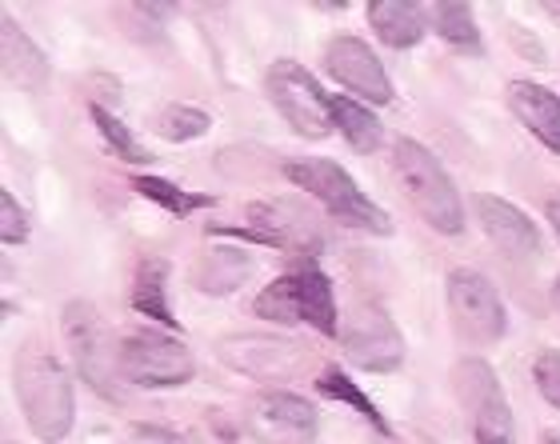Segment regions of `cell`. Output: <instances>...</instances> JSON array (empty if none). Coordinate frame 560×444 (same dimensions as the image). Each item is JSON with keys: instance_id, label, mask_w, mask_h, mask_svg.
<instances>
[{"instance_id": "20", "label": "cell", "mask_w": 560, "mask_h": 444, "mask_svg": "<svg viewBox=\"0 0 560 444\" xmlns=\"http://www.w3.org/2000/svg\"><path fill=\"white\" fill-rule=\"evenodd\" d=\"M132 308L164 328L180 325L173 316V304H168V265L161 257H144L137 265V277H132Z\"/></svg>"}, {"instance_id": "16", "label": "cell", "mask_w": 560, "mask_h": 444, "mask_svg": "<svg viewBox=\"0 0 560 444\" xmlns=\"http://www.w3.org/2000/svg\"><path fill=\"white\" fill-rule=\"evenodd\" d=\"M509 108L545 149L560 152V96L552 89L533 81H513L509 84Z\"/></svg>"}, {"instance_id": "27", "label": "cell", "mask_w": 560, "mask_h": 444, "mask_svg": "<svg viewBox=\"0 0 560 444\" xmlns=\"http://www.w3.org/2000/svg\"><path fill=\"white\" fill-rule=\"evenodd\" d=\"M0 241L4 245H24L28 241V212L16 205L12 192H0Z\"/></svg>"}, {"instance_id": "21", "label": "cell", "mask_w": 560, "mask_h": 444, "mask_svg": "<svg viewBox=\"0 0 560 444\" xmlns=\"http://www.w3.org/2000/svg\"><path fill=\"white\" fill-rule=\"evenodd\" d=\"M328 105H332V125H337L340 137H345L352 149L357 152L381 149L385 129H381V120L373 117V108L361 105V101H352V96H328Z\"/></svg>"}, {"instance_id": "10", "label": "cell", "mask_w": 560, "mask_h": 444, "mask_svg": "<svg viewBox=\"0 0 560 444\" xmlns=\"http://www.w3.org/2000/svg\"><path fill=\"white\" fill-rule=\"evenodd\" d=\"M340 349L364 373H397L405 364V337L393 316L373 301H357L340 316Z\"/></svg>"}, {"instance_id": "3", "label": "cell", "mask_w": 560, "mask_h": 444, "mask_svg": "<svg viewBox=\"0 0 560 444\" xmlns=\"http://www.w3.org/2000/svg\"><path fill=\"white\" fill-rule=\"evenodd\" d=\"M253 313L272 325H313L320 337H340V308L332 281L316 269V260H301L296 269L265 284L253 301Z\"/></svg>"}, {"instance_id": "13", "label": "cell", "mask_w": 560, "mask_h": 444, "mask_svg": "<svg viewBox=\"0 0 560 444\" xmlns=\"http://www.w3.org/2000/svg\"><path fill=\"white\" fill-rule=\"evenodd\" d=\"M320 412L296 393L284 388H265L245 412V429L260 444H313Z\"/></svg>"}, {"instance_id": "25", "label": "cell", "mask_w": 560, "mask_h": 444, "mask_svg": "<svg viewBox=\"0 0 560 444\" xmlns=\"http://www.w3.org/2000/svg\"><path fill=\"white\" fill-rule=\"evenodd\" d=\"M89 117H93L96 132L105 137V144L117 152L120 161H129V164H149L152 161L149 149H144L129 129H125V120H120L117 113H108L105 105H89Z\"/></svg>"}, {"instance_id": "26", "label": "cell", "mask_w": 560, "mask_h": 444, "mask_svg": "<svg viewBox=\"0 0 560 444\" xmlns=\"http://www.w3.org/2000/svg\"><path fill=\"white\" fill-rule=\"evenodd\" d=\"M209 125H212L209 113H200V108H192V105H168L161 117H156V132L173 144L197 141V137L209 132Z\"/></svg>"}, {"instance_id": "29", "label": "cell", "mask_w": 560, "mask_h": 444, "mask_svg": "<svg viewBox=\"0 0 560 444\" xmlns=\"http://www.w3.org/2000/svg\"><path fill=\"white\" fill-rule=\"evenodd\" d=\"M125 444H188L180 433L164 429V424H132L125 433Z\"/></svg>"}, {"instance_id": "1", "label": "cell", "mask_w": 560, "mask_h": 444, "mask_svg": "<svg viewBox=\"0 0 560 444\" xmlns=\"http://www.w3.org/2000/svg\"><path fill=\"white\" fill-rule=\"evenodd\" d=\"M16 400L36 441L60 444L77 424V388L72 373L45 344H24L16 357Z\"/></svg>"}, {"instance_id": "7", "label": "cell", "mask_w": 560, "mask_h": 444, "mask_svg": "<svg viewBox=\"0 0 560 444\" xmlns=\"http://www.w3.org/2000/svg\"><path fill=\"white\" fill-rule=\"evenodd\" d=\"M197 376V361L180 337L161 328H137L120 337V381L137 388H180Z\"/></svg>"}, {"instance_id": "23", "label": "cell", "mask_w": 560, "mask_h": 444, "mask_svg": "<svg viewBox=\"0 0 560 444\" xmlns=\"http://www.w3.org/2000/svg\"><path fill=\"white\" fill-rule=\"evenodd\" d=\"M429 21L436 24V36L448 40L453 48L460 52H480V28H477V16L468 4H453V0H441V4H432L429 9Z\"/></svg>"}, {"instance_id": "24", "label": "cell", "mask_w": 560, "mask_h": 444, "mask_svg": "<svg viewBox=\"0 0 560 444\" xmlns=\"http://www.w3.org/2000/svg\"><path fill=\"white\" fill-rule=\"evenodd\" d=\"M129 185L137 188V192L144 200L161 205L164 212H173V217H188V212L212 209V205H217V200H212L209 192H188V188L168 185V180H161V176H132Z\"/></svg>"}, {"instance_id": "15", "label": "cell", "mask_w": 560, "mask_h": 444, "mask_svg": "<svg viewBox=\"0 0 560 444\" xmlns=\"http://www.w3.org/2000/svg\"><path fill=\"white\" fill-rule=\"evenodd\" d=\"M472 209H477L480 229L489 233V241L501 248L504 257L509 260H537V253H540L537 224L528 221L513 200L492 197V192H477V197H472Z\"/></svg>"}, {"instance_id": "9", "label": "cell", "mask_w": 560, "mask_h": 444, "mask_svg": "<svg viewBox=\"0 0 560 444\" xmlns=\"http://www.w3.org/2000/svg\"><path fill=\"white\" fill-rule=\"evenodd\" d=\"M444 301H448V320L456 337L468 344H497L509 332V316L497 284L477 269H453L444 281Z\"/></svg>"}, {"instance_id": "32", "label": "cell", "mask_w": 560, "mask_h": 444, "mask_svg": "<svg viewBox=\"0 0 560 444\" xmlns=\"http://www.w3.org/2000/svg\"><path fill=\"white\" fill-rule=\"evenodd\" d=\"M540 444H560V433H545L540 436Z\"/></svg>"}, {"instance_id": "35", "label": "cell", "mask_w": 560, "mask_h": 444, "mask_svg": "<svg viewBox=\"0 0 560 444\" xmlns=\"http://www.w3.org/2000/svg\"><path fill=\"white\" fill-rule=\"evenodd\" d=\"M4 444H16V441H4Z\"/></svg>"}, {"instance_id": "8", "label": "cell", "mask_w": 560, "mask_h": 444, "mask_svg": "<svg viewBox=\"0 0 560 444\" xmlns=\"http://www.w3.org/2000/svg\"><path fill=\"white\" fill-rule=\"evenodd\" d=\"M265 93H269L272 108H277L284 125H292L296 137H308V141H325L328 132L337 129L332 125V105L328 96L320 93L316 77L296 60H277L265 72Z\"/></svg>"}, {"instance_id": "6", "label": "cell", "mask_w": 560, "mask_h": 444, "mask_svg": "<svg viewBox=\"0 0 560 444\" xmlns=\"http://www.w3.org/2000/svg\"><path fill=\"white\" fill-rule=\"evenodd\" d=\"M236 236L248 245L284 248V253H316L325 245L316 212L296 197H272L248 205L241 224H209V236Z\"/></svg>"}, {"instance_id": "31", "label": "cell", "mask_w": 560, "mask_h": 444, "mask_svg": "<svg viewBox=\"0 0 560 444\" xmlns=\"http://www.w3.org/2000/svg\"><path fill=\"white\" fill-rule=\"evenodd\" d=\"M552 304H557V313H560V277L552 281Z\"/></svg>"}, {"instance_id": "14", "label": "cell", "mask_w": 560, "mask_h": 444, "mask_svg": "<svg viewBox=\"0 0 560 444\" xmlns=\"http://www.w3.org/2000/svg\"><path fill=\"white\" fill-rule=\"evenodd\" d=\"M325 69L337 84L357 93L364 105H388L393 101V81L373 48L357 36H332L325 48Z\"/></svg>"}, {"instance_id": "11", "label": "cell", "mask_w": 560, "mask_h": 444, "mask_svg": "<svg viewBox=\"0 0 560 444\" xmlns=\"http://www.w3.org/2000/svg\"><path fill=\"white\" fill-rule=\"evenodd\" d=\"M453 393L465 405V412L472 417V436H492V441L516 444V424L509 397H504L501 381L492 373L489 361L480 357H465L453 364Z\"/></svg>"}, {"instance_id": "5", "label": "cell", "mask_w": 560, "mask_h": 444, "mask_svg": "<svg viewBox=\"0 0 560 444\" xmlns=\"http://www.w3.org/2000/svg\"><path fill=\"white\" fill-rule=\"evenodd\" d=\"M60 332H65V344H69L77 376L105 400H117L120 344L113 337V328L105 325L101 308L93 301H69L60 308Z\"/></svg>"}, {"instance_id": "12", "label": "cell", "mask_w": 560, "mask_h": 444, "mask_svg": "<svg viewBox=\"0 0 560 444\" xmlns=\"http://www.w3.org/2000/svg\"><path fill=\"white\" fill-rule=\"evenodd\" d=\"M221 357L233 373L253 376V381H292L308 364V349L301 340L272 337V332H233L217 340Z\"/></svg>"}, {"instance_id": "17", "label": "cell", "mask_w": 560, "mask_h": 444, "mask_svg": "<svg viewBox=\"0 0 560 444\" xmlns=\"http://www.w3.org/2000/svg\"><path fill=\"white\" fill-rule=\"evenodd\" d=\"M248 272H253V257H248L245 248L217 245L192 260L188 281H192V289L205 296H229L248 281Z\"/></svg>"}, {"instance_id": "34", "label": "cell", "mask_w": 560, "mask_h": 444, "mask_svg": "<svg viewBox=\"0 0 560 444\" xmlns=\"http://www.w3.org/2000/svg\"><path fill=\"white\" fill-rule=\"evenodd\" d=\"M381 444H397V441H393V436H381Z\"/></svg>"}, {"instance_id": "19", "label": "cell", "mask_w": 560, "mask_h": 444, "mask_svg": "<svg viewBox=\"0 0 560 444\" xmlns=\"http://www.w3.org/2000/svg\"><path fill=\"white\" fill-rule=\"evenodd\" d=\"M369 24L388 48H412L429 33V9L412 0H376L369 4Z\"/></svg>"}, {"instance_id": "33", "label": "cell", "mask_w": 560, "mask_h": 444, "mask_svg": "<svg viewBox=\"0 0 560 444\" xmlns=\"http://www.w3.org/2000/svg\"><path fill=\"white\" fill-rule=\"evenodd\" d=\"M477 444H509V441H492V436H477Z\"/></svg>"}, {"instance_id": "18", "label": "cell", "mask_w": 560, "mask_h": 444, "mask_svg": "<svg viewBox=\"0 0 560 444\" xmlns=\"http://www.w3.org/2000/svg\"><path fill=\"white\" fill-rule=\"evenodd\" d=\"M0 57H4V77L21 89H40L48 81V60L45 52L33 45V36L24 33L21 24L4 16L0 21Z\"/></svg>"}, {"instance_id": "22", "label": "cell", "mask_w": 560, "mask_h": 444, "mask_svg": "<svg viewBox=\"0 0 560 444\" xmlns=\"http://www.w3.org/2000/svg\"><path fill=\"white\" fill-rule=\"evenodd\" d=\"M316 393H325L328 400H340V405H349L357 417H361L364 424H373L381 436H393V429H388V421L381 417V409L373 405V397L364 393L352 376H345L337 369V364H328V369H320V376H316Z\"/></svg>"}, {"instance_id": "4", "label": "cell", "mask_w": 560, "mask_h": 444, "mask_svg": "<svg viewBox=\"0 0 560 444\" xmlns=\"http://www.w3.org/2000/svg\"><path fill=\"white\" fill-rule=\"evenodd\" d=\"M393 173H397L400 188L409 205L420 212V221L436 229L444 236L465 233V205H460V192H456L453 176L444 173V164L432 156L420 141L400 137L393 144Z\"/></svg>"}, {"instance_id": "30", "label": "cell", "mask_w": 560, "mask_h": 444, "mask_svg": "<svg viewBox=\"0 0 560 444\" xmlns=\"http://www.w3.org/2000/svg\"><path fill=\"white\" fill-rule=\"evenodd\" d=\"M545 217H549L552 233L560 236V192H557V197H549V205H545Z\"/></svg>"}, {"instance_id": "2", "label": "cell", "mask_w": 560, "mask_h": 444, "mask_svg": "<svg viewBox=\"0 0 560 444\" xmlns=\"http://www.w3.org/2000/svg\"><path fill=\"white\" fill-rule=\"evenodd\" d=\"M284 180H289L292 188H301L304 197H313L316 205H320L337 224H345V229L373 233V236L393 233L388 212L381 209L373 197H364V188L357 185L340 164L325 161V156H301V161H289L284 164Z\"/></svg>"}, {"instance_id": "28", "label": "cell", "mask_w": 560, "mask_h": 444, "mask_svg": "<svg viewBox=\"0 0 560 444\" xmlns=\"http://www.w3.org/2000/svg\"><path fill=\"white\" fill-rule=\"evenodd\" d=\"M533 376H537L540 397L549 400L552 409H560V352H540L537 364H533Z\"/></svg>"}]
</instances>
